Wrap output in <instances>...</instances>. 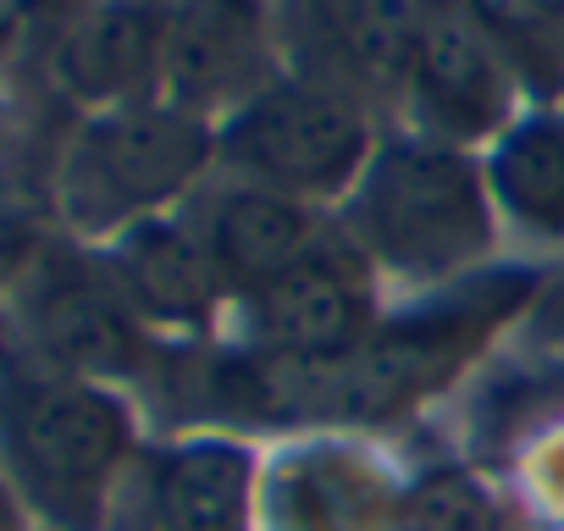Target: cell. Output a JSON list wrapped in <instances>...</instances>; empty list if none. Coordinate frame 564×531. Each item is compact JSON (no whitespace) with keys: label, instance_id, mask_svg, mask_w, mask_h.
<instances>
[{"label":"cell","instance_id":"5b68a950","mask_svg":"<svg viewBox=\"0 0 564 531\" xmlns=\"http://www.w3.org/2000/svg\"><path fill=\"white\" fill-rule=\"evenodd\" d=\"M18 333L34 355V371L51 377L106 382L139 371L144 360L139 311L111 272H84V266H40L18 305Z\"/></svg>","mask_w":564,"mask_h":531},{"label":"cell","instance_id":"9a60e30c","mask_svg":"<svg viewBox=\"0 0 564 531\" xmlns=\"http://www.w3.org/2000/svg\"><path fill=\"white\" fill-rule=\"evenodd\" d=\"M465 12L492 45L514 51L531 73L564 51V0H465Z\"/></svg>","mask_w":564,"mask_h":531},{"label":"cell","instance_id":"6da1fadb","mask_svg":"<svg viewBox=\"0 0 564 531\" xmlns=\"http://www.w3.org/2000/svg\"><path fill=\"white\" fill-rule=\"evenodd\" d=\"M133 454V415L106 382L29 371L0 388V476L51 531H100Z\"/></svg>","mask_w":564,"mask_h":531},{"label":"cell","instance_id":"7a4b0ae2","mask_svg":"<svg viewBox=\"0 0 564 531\" xmlns=\"http://www.w3.org/2000/svg\"><path fill=\"white\" fill-rule=\"evenodd\" d=\"M210 150L216 139L188 111L117 106L84 122V133L73 139L56 177V199L84 232H128L133 221H150V210H161L172 194H183L210 161Z\"/></svg>","mask_w":564,"mask_h":531},{"label":"cell","instance_id":"7c38bea8","mask_svg":"<svg viewBox=\"0 0 564 531\" xmlns=\"http://www.w3.org/2000/svg\"><path fill=\"white\" fill-rule=\"evenodd\" d=\"M111 278L139 311V322H172V327H199L210 311L216 272L210 260L166 221H133L117 243Z\"/></svg>","mask_w":564,"mask_h":531},{"label":"cell","instance_id":"e0dca14e","mask_svg":"<svg viewBox=\"0 0 564 531\" xmlns=\"http://www.w3.org/2000/svg\"><path fill=\"white\" fill-rule=\"evenodd\" d=\"M34 249H40V227H34V216H29L18 199L0 194V289L23 283V272L34 266Z\"/></svg>","mask_w":564,"mask_h":531},{"label":"cell","instance_id":"ac0fdd59","mask_svg":"<svg viewBox=\"0 0 564 531\" xmlns=\"http://www.w3.org/2000/svg\"><path fill=\"white\" fill-rule=\"evenodd\" d=\"M40 7H45V0H0V45H7V40H12Z\"/></svg>","mask_w":564,"mask_h":531},{"label":"cell","instance_id":"52a82bcc","mask_svg":"<svg viewBox=\"0 0 564 531\" xmlns=\"http://www.w3.org/2000/svg\"><path fill=\"white\" fill-rule=\"evenodd\" d=\"M404 78L421 117L448 139H481L509 111V73L492 40L459 12H437V18L426 12Z\"/></svg>","mask_w":564,"mask_h":531},{"label":"cell","instance_id":"4fadbf2b","mask_svg":"<svg viewBox=\"0 0 564 531\" xmlns=\"http://www.w3.org/2000/svg\"><path fill=\"white\" fill-rule=\"evenodd\" d=\"M487 177L520 227L542 238H564V128L558 122L509 128L487 161Z\"/></svg>","mask_w":564,"mask_h":531},{"label":"cell","instance_id":"3957f363","mask_svg":"<svg viewBox=\"0 0 564 531\" xmlns=\"http://www.w3.org/2000/svg\"><path fill=\"white\" fill-rule=\"evenodd\" d=\"M355 221L366 243L415 278H437L487 249V194L448 144H393L360 188Z\"/></svg>","mask_w":564,"mask_h":531},{"label":"cell","instance_id":"5bb4252c","mask_svg":"<svg viewBox=\"0 0 564 531\" xmlns=\"http://www.w3.org/2000/svg\"><path fill=\"white\" fill-rule=\"evenodd\" d=\"M333 34L355 73L366 78H404L415 40L426 29L421 0H327Z\"/></svg>","mask_w":564,"mask_h":531},{"label":"cell","instance_id":"2e32d148","mask_svg":"<svg viewBox=\"0 0 564 531\" xmlns=\"http://www.w3.org/2000/svg\"><path fill=\"white\" fill-rule=\"evenodd\" d=\"M487 520L492 509L481 487H470L465 476H432L421 492L404 498L399 531H492Z\"/></svg>","mask_w":564,"mask_h":531},{"label":"cell","instance_id":"277c9868","mask_svg":"<svg viewBox=\"0 0 564 531\" xmlns=\"http://www.w3.org/2000/svg\"><path fill=\"white\" fill-rule=\"evenodd\" d=\"M227 161L276 194H333L366 161V117L327 84H271L243 100L221 139Z\"/></svg>","mask_w":564,"mask_h":531},{"label":"cell","instance_id":"30bf717a","mask_svg":"<svg viewBox=\"0 0 564 531\" xmlns=\"http://www.w3.org/2000/svg\"><path fill=\"white\" fill-rule=\"evenodd\" d=\"M265 56V7L260 0H183L166 12L161 78L188 106L238 95Z\"/></svg>","mask_w":564,"mask_h":531},{"label":"cell","instance_id":"d6986e66","mask_svg":"<svg viewBox=\"0 0 564 531\" xmlns=\"http://www.w3.org/2000/svg\"><path fill=\"white\" fill-rule=\"evenodd\" d=\"M0 531H23V503H18L7 476H0Z\"/></svg>","mask_w":564,"mask_h":531},{"label":"cell","instance_id":"ba28073f","mask_svg":"<svg viewBox=\"0 0 564 531\" xmlns=\"http://www.w3.org/2000/svg\"><path fill=\"white\" fill-rule=\"evenodd\" d=\"M254 509V459L238 443L205 437L144 459L128 531H243Z\"/></svg>","mask_w":564,"mask_h":531},{"label":"cell","instance_id":"8fae6325","mask_svg":"<svg viewBox=\"0 0 564 531\" xmlns=\"http://www.w3.org/2000/svg\"><path fill=\"white\" fill-rule=\"evenodd\" d=\"M300 254H311V216L276 188H232L205 227L210 272L249 294L282 278Z\"/></svg>","mask_w":564,"mask_h":531},{"label":"cell","instance_id":"8992f818","mask_svg":"<svg viewBox=\"0 0 564 531\" xmlns=\"http://www.w3.org/2000/svg\"><path fill=\"white\" fill-rule=\"evenodd\" d=\"M254 327L276 360L344 366L366 338V289L333 254H300L254 294Z\"/></svg>","mask_w":564,"mask_h":531},{"label":"cell","instance_id":"9c48e42d","mask_svg":"<svg viewBox=\"0 0 564 531\" xmlns=\"http://www.w3.org/2000/svg\"><path fill=\"white\" fill-rule=\"evenodd\" d=\"M161 56H166L161 7H150V0H100L67 29L56 51V78L73 100L117 111L161 73Z\"/></svg>","mask_w":564,"mask_h":531}]
</instances>
